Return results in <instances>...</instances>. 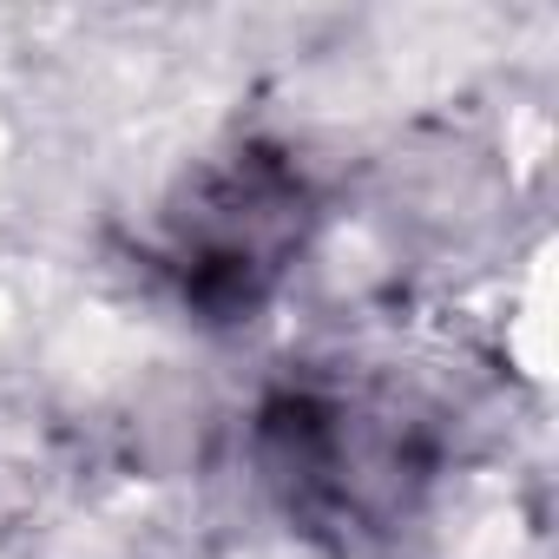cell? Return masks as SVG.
Wrapping results in <instances>:
<instances>
[{"instance_id": "1", "label": "cell", "mask_w": 559, "mask_h": 559, "mask_svg": "<svg viewBox=\"0 0 559 559\" xmlns=\"http://www.w3.org/2000/svg\"><path fill=\"white\" fill-rule=\"evenodd\" d=\"M297 237H304V178L257 145L204 171L198 191L171 204V263L185 270V297L217 317L250 310L276 284Z\"/></svg>"}]
</instances>
